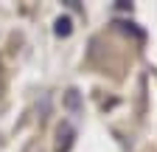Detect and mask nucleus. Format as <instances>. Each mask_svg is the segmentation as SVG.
<instances>
[{
	"label": "nucleus",
	"mask_w": 157,
	"mask_h": 152,
	"mask_svg": "<svg viewBox=\"0 0 157 152\" xmlns=\"http://www.w3.org/2000/svg\"><path fill=\"white\" fill-rule=\"evenodd\" d=\"M73 135H76V132H73V127L70 124H62V127H59V132H56V152H70V146H73Z\"/></svg>",
	"instance_id": "nucleus-1"
},
{
	"label": "nucleus",
	"mask_w": 157,
	"mask_h": 152,
	"mask_svg": "<svg viewBox=\"0 0 157 152\" xmlns=\"http://www.w3.org/2000/svg\"><path fill=\"white\" fill-rule=\"evenodd\" d=\"M59 37H67L70 31H73V26H70V17H59V20H56V28H53Z\"/></svg>",
	"instance_id": "nucleus-2"
},
{
	"label": "nucleus",
	"mask_w": 157,
	"mask_h": 152,
	"mask_svg": "<svg viewBox=\"0 0 157 152\" xmlns=\"http://www.w3.org/2000/svg\"><path fill=\"white\" fill-rule=\"evenodd\" d=\"M67 107L73 113H82V104H78V90H67Z\"/></svg>",
	"instance_id": "nucleus-3"
}]
</instances>
